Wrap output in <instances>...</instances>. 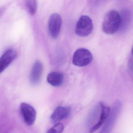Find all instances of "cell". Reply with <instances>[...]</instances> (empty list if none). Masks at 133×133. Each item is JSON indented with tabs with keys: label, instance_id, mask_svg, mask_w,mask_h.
I'll list each match as a JSON object with an SVG mask.
<instances>
[{
	"label": "cell",
	"instance_id": "cell-16",
	"mask_svg": "<svg viewBox=\"0 0 133 133\" xmlns=\"http://www.w3.org/2000/svg\"><path fill=\"white\" fill-rule=\"evenodd\" d=\"M132 56H133V48H132Z\"/></svg>",
	"mask_w": 133,
	"mask_h": 133
},
{
	"label": "cell",
	"instance_id": "cell-13",
	"mask_svg": "<svg viewBox=\"0 0 133 133\" xmlns=\"http://www.w3.org/2000/svg\"><path fill=\"white\" fill-rule=\"evenodd\" d=\"M25 4L28 13L31 15H34L37 10V0H25Z\"/></svg>",
	"mask_w": 133,
	"mask_h": 133
},
{
	"label": "cell",
	"instance_id": "cell-7",
	"mask_svg": "<svg viewBox=\"0 0 133 133\" xmlns=\"http://www.w3.org/2000/svg\"><path fill=\"white\" fill-rule=\"evenodd\" d=\"M71 112V108L70 106H58L55 109L50 116L51 122L54 124L67 118Z\"/></svg>",
	"mask_w": 133,
	"mask_h": 133
},
{
	"label": "cell",
	"instance_id": "cell-11",
	"mask_svg": "<svg viewBox=\"0 0 133 133\" xmlns=\"http://www.w3.org/2000/svg\"><path fill=\"white\" fill-rule=\"evenodd\" d=\"M64 80L63 74L60 72H53L48 75L47 80L51 86L54 87H60L62 85Z\"/></svg>",
	"mask_w": 133,
	"mask_h": 133
},
{
	"label": "cell",
	"instance_id": "cell-5",
	"mask_svg": "<svg viewBox=\"0 0 133 133\" xmlns=\"http://www.w3.org/2000/svg\"><path fill=\"white\" fill-rule=\"evenodd\" d=\"M62 24L61 17L58 13H53L49 18L48 28L49 34L51 38L56 39L60 33Z\"/></svg>",
	"mask_w": 133,
	"mask_h": 133
},
{
	"label": "cell",
	"instance_id": "cell-4",
	"mask_svg": "<svg viewBox=\"0 0 133 133\" xmlns=\"http://www.w3.org/2000/svg\"><path fill=\"white\" fill-rule=\"evenodd\" d=\"M93 56L90 51L81 48L77 50L73 56V64L76 66H84L89 65L92 61Z\"/></svg>",
	"mask_w": 133,
	"mask_h": 133
},
{
	"label": "cell",
	"instance_id": "cell-15",
	"mask_svg": "<svg viewBox=\"0 0 133 133\" xmlns=\"http://www.w3.org/2000/svg\"><path fill=\"white\" fill-rule=\"evenodd\" d=\"M129 64L130 69L133 72V56L130 59Z\"/></svg>",
	"mask_w": 133,
	"mask_h": 133
},
{
	"label": "cell",
	"instance_id": "cell-2",
	"mask_svg": "<svg viewBox=\"0 0 133 133\" xmlns=\"http://www.w3.org/2000/svg\"><path fill=\"white\" fill-rule=\"evenodd\" d=\"M122 102L116 101L110 109L109 115L100 133H111L122 110Z\"/></svg>",
	"mask_w": 133,
	"mask_h": 133
},
{
	"label": "cell",
	"instance_id": "cell-1",
	"mask_svg": "<svg viewBox=\"0 0 133 133\" xmlns=\"http://www.w3.org/2000/svg\"><path fill=\"white\" fill-rule=\"evenodd\" d=\"M121 23L120 14L116 10H111L106 14L104 18L102 30L106 34H113L118 31Z\"/></svg>",
	"mask_w": 133,
	"mask_h": 133
},
{
	"label": "cell",
	"instance_id": "cell-14",
	"mask_svg": "<svg viewBox=\"0 0 133 133\" xmlns=\"http://www.w3.org/2000/svg\"><path fill=\"white\" fill-rule=\"evenodd\" d=\"M64 130V125L61 123L55 124V125L48 130L46 133H62Z\"/></svg>",
	"mask_w": 133,
	"mask_h": 133
},
{
	"label": "cell",
	"instance_id": "cell-9",
	"mask_svg": "<svg viewBox=\"0 0 133 133\" xmlns=\"http://www.w3.org/2000/svg\"><path fill=\"white\" fill-rule=\"evenodd\" d=\"M100 105L101 106L100 118L97 123L90 130V132L91 133L96 132L104 125L109 115L111 108L103 102H100Z\"/></svg>",
	"mask_w": 133,
	"mask_h": 133
},
{
	"label": "cell",
	"instance_id": "cell-8",
	"mask_svg": "<svg viewBox=\"0 0 133 133\" xmlns=\"http://www.w3.org/2000/svg\"><path fill=\"white\" fill-rule=\"evenodd\" d=\"M17 52L13 49L6 51L0 58V73L4 71L15 59Z\"/></svg>",
	"mask_w": 133,
	"mask_h": 133
},
{
	"label": "cell",
	"instance_id": "cell-6",
	"mask_svg": "<svg viewBox=\"0 0 133 133\" xmlns=\"http://www.w3.org/2000/svg\"><path fill=\"white\" fill-rule=\"evenodd\" d=\"M20 112L23 121L27 125L31 126L35 123L36 118V112L33 106L27 103H21Z\"/></svg>",
	"mask_w": 133,
	"mask_h": 133
},
{
	"label": "cell",
	"instance_id": "cell-10",
	"mask_svg": "<svg viewBox=\"0 0 133 133\" xmlns=\"http://www.w3.org/2000/svg\"><path fill=\"white\" fill-rule=\"evenodd\" d=\"M43 70V66L42 63L38 61H36L32 67L30 76V81L31 84L36 85L39 83Z\"/></svg>",
	"mask_w": 133,
	"mask_h": 133
},
{
	"label": "cell",
	"instance_id": "cell-3",
	"mask_svg": "<svg viewBox=\"0 0 133 133\" xmlns=\"http://www.w3.org/2000/svg\"><path fill=\"white\" fill-rule=\"evenodd\" d=\"M94 28L93 22L91 19L87 16H81L77 23L75 32L77 36L85 37L89 36Z\"/></svg>",
	"mask_w": 133,
	"mask_h": 133
},
{
	"label": "cell",
	"instance_id": "cell-12",
	"mask_svg": "<svg viewBox=\"0 0 133 133\" xmlns=\"http://www.w3.org/2000/svg\"><path fill=\"white\" fill-rule=\"evenodd\" d=\"M121 18V23L119 31L124 32L127 31L131 21V13L128 9H124L120 14Z\"/></svg>",
	"mask_w": 133,
	"mask_h": 133
}]
</instances>
